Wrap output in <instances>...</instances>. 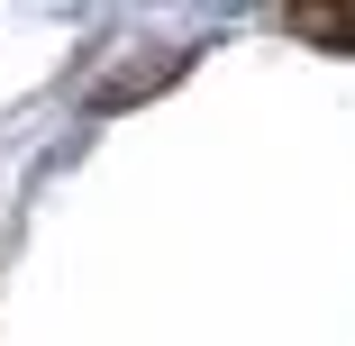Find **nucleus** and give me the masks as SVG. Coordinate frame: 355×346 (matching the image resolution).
Wrapping results in <instances>:
<instances>
[{"label":"nucleus","mask_w":355,"mask_h":346,"mask_svg":"<svg viewBox=\"0 0 355 346\" xmlns=\"http://www.w3.org/2000/svg\"><path fill=\"white\" fill-rule=\"evenodd\" d=\"M301 37H328V46H355V10H292Z\"/></svg>","instance_id":"f257e3e1"}]
</instances>
